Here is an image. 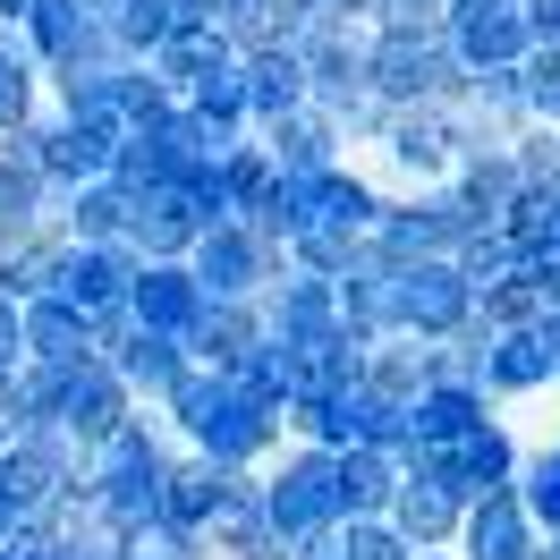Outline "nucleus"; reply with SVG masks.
Returning <instances> with one entry per match:
<instances>
[{
	"label": "nucleus",
	"mask_w": 560,
	"mask_h": 560,
	"mask_svg": "<svg viewBox=\"0 0 560 560\" xmlns=\"http://www.w3.org/2000/svg\"><path fill=\"white\" fill-rule=\"evenodd\" d=\"M187 280L205 289V306H255L280 280V255L246 221H212L205 238H196V255H187Z\"/></svg>",
	"instance_id": "nucleus-4"
},
{
	"label": "nucleus",
	"mask_w": 560,
	"mask_h": 560,
	"mask_svg": "<svg viewBox=\"0 0 560 560\" xmlns=\"http://www.w3.org/2000/svg\"><path fill=\"white\" fill-rule=\"evenodd\" d=\"M205 315V289L187 280V264H144L137 289H128V323L137 331H162V340H187Z\"/></svg>",
	"instance_id": "nucleus-16"
},
{
	"label": "nucleus",
	"mask_w": 560,
	"mask_h": 560,
	"mask_svg": "<svg viewBox=\"0 0 560 560\" xmlns=\"http://www.w3.org/2000/svg\"><path fill=\"white\" fill-rule=\"evenodd\" d=\"M264 153H272V171L280 178H323V171H340V162H357L349 137L323 119V110H298V119H280V128H264Z\"/></svg>",
	"instance_id": "nucleus-18"
},
{
	"label": "nucleus",
	"mask_w": 560,
	"mask_h": 560,
	"mask_svg": "<svg viewBox=\"0 0 560 560\" xmlns=\"http://www.w3.org/2000/svg\"><path fill=\"white\" fill-rule=\"evenodd\" d=\"M69 9H85L94 26H110V9H119V0H69Z\"/></svg>",
	"instance_id": "nucleus-47"
},
{
	"label": "nucleus",
	"mask_w": 560,
	"mask_h": 560,
	"mask_svg": "<svg viewBox=\"0 0 560 560\" xmlns=\"http://www.w3.org/2000/svg\"><path fill=\"white\" fill-rule=\"evenodd\" d=\"M178 110V94L162 85L153 69H119V119H128V137H144V128H162Z\"/></svg>",
	"instance_id": "nucleus-38"
},
{
	"label": "nucleus",
	"mask_w": 560,
	"mask_h": 560,
	"mask_svg": "<svg viewBox=\"0 0 560 560\" xmlns=\"http://www.w3.org/2000/svg\"><path fill=\"white\" fill-rule=\"evenodd\" d=\"M331 560H417V552L383 518H349V526H331Z\"/></svg>",
	"instance_id": "nucleus-39"
},
{
	"label": "nucleus",
	"mask_w": 560,
	"mask_h": 560,
	"mask_svg": "<svg viewBox=\"0 0 560 560\" xmlns=\"http://www.w3.org/2000/svg\"><path fill=\"white\" fill-rule=\"evenodd\" d=\"M451 264H458V280H467L476 298H485V289H501V280L518 272V255H510V238H501V230H467Z\"/></svg>",
	"instance_id": "nucleus-34"
},
{
	"label": "nucleus",
	"mask_w": 560,
	"mask_h": 560,
	"mask_svg": "<svg viewBox=\"0 0 560 560\" xmlns=\"http://www.w3.org/2000/svg\"><path fill=\"white\" fill-rule=\"evenodd\" d=\"M518 94H526V128H560V51L535 43L518 60Z\"/></svg>",
	"instance_id": "nucleus-36"
},
{
	"label": "nucleus",
	"mask_w": 560,
	"mask_h": 560,
	"mask_svg": "<svg viewBox=\"0 0 560 560\" xmlns=\"http://www.w3.org/2000/svg\"><path fill=\"white\" fill-rule=\"evenodd\" d=\"M467 69L442 35H374L365 26V94L383 110H451Z\"/></svg>",
	"instance_id": "nucleus-2"
},
{
	"label": "nucleus",
	"mask_w": 560,
	"mask_h": 560,
	"mask_svg": "<svg viewBox=\"0 0 560 560\" xmlns=\"http://www.w3.org/2000/svg\"><path fill=\"white\" fill-rule=\"evenodd\" d=\"M212 26L230 35L238 60H255V51H298V35L315 26V9H306V0H221Z\"/></svg>",
	"instance_id": "nucleus-17"
},
{
	"label": "nucleus",
	"mask_w": 560,
	"mask_h": 560,
	"mask_svg": "<svg viewBox=\"0 0 560 560\" xmlns=\"http://www.w3.org/2000/svg\"><path fill=\"white\" fill-rule=\"evenodd\" d=\"M510 162H518L526 196H560V128H518V137H510Z\"/></svg>",
	"instance_id": "nucleus-37"
},
{
	"label": "nucleus",
	"mask_w": 560,
	"mask_h": 560,
	"mask_svg": "<svg viewBox=\"0 0 560 560\" xmlns=\"http://www.w3.org/2000/svg\"><path fill=\"white\" fill-rule=\"evenodd\" d=\"M485 417H501V408H485V390H424L417 408H408V451H451V442H467Z\"/></svg>",
	"instance_id": "nucleus-26"
},
{
	"label": "nucleus",
	"mask_w": 560,
	"mask_h": 560,
	"mask_svg": "<svg viewBox=\"0 0 560 560\" xmlns=\"http://www.w3.org/2000/svg\"><path fill=\"white\" fill-rule=\"evenodd\" d=\"M103 365L119 374V390H128L137 408H162V399L178 390V374H187V349H178V340H162V331L119 323V331H110V349H103Z\"/></svg>",
	"instance_id": "nucleus-11"
},
{
	"label": "nucleus",
	"mask_w": 560,
	"mask_h": 560,
	"mask_svg": "<svg viewBox=\"0 0 560 560\" xmlns=\"http://www.w3.org/2000/svg\"><path fill=\"white\" fill-rule=\"evenodd\" d=\"M365 390H383L399 408H417L424 390H433V349L424 340H383V349L365 357Z\"/></svg>",
	"instance_id": "nucleus-32"
},
{
	"label": "nucleus",
	"mask_w": 560,
	"mask_h": 560,
	"mask_svg": "<svg viewBox=\"0 0 560 560\" xmlns=\"http://www.w3.org/2000/svg\"><path fill=\"white\" fill-rule=\"evenodd\" d=\"M51 212H60L51 178L26 162H0V238H35V230H51Z\"/></svg>",
	"instance_id": "nucleus-31"
},
{
	"label": "nucleus",
	"mask_w": 560,
	"mask_h": 560,
	"mask_svg": "<svg viewBox=\"0 0 560 560\" xmlns=\"http://www.w3.org/2000/svg\"><path fill=\"white\" fill-rule=\"evenodd\" d=\"M280 187V171H272V153L264 144H238V153H221L212 162V196H221V221H246V212L264 205Z\"/></svg>",
	"instance_id": "nucleus-29"
},
{
	"label": "nucleus",
	"mask_w": 560,
	"mask_h": 560,
	"mask_svg": "<svg viewBox=\"0 0 560 560\" xmlns=\"http://www.w3.org/2000/svg\"><path fill=\"white\" fill-rule=\"evenodd\" d=\"M255 552H272L264 485H255V476H230V492L212 501V518H205V560H255Z\"/></svg>",
	"instance_id": "nucleus-19"
},
{
	"label": "nucleus",
	"mask_w": 560,
	"mask_h": 560,
	"mask_svg": "<svg viewBox=\"0 0 560 560\" xmlns=\"http://www.w3.org/2000/svg\"><path fill=\"white\" fill-rule=\"evenodd\" d=\"M26 9H35V0H0V26H26Z\"/></svg>",
	"instance_id": "nucleus-48"
},
{
	"label": "nucleus",
	"mask_w": 560,
	"mask_h": 560,
	"mask_svg": "<svg viewBox=\"0 0 560 560\" xmlns=\"http://www.w3.org/2000/svg\"><path fill=\"white\" fill-rule=\"evenodd\" d=\"M298 187V212L306 221H323V230H340V238H374V221H383V187L365 178V162H340V171H323V178H289Z\"/></svg>",
	"instance_id": "nucleus-9"
},
{
	"label": "nucleus",
	"mask_w": 560,
	"mask_h": 560,
	"mask_svg": "<svg viewBox=\"0 0 560 560\" xmlns=\"http://www.w3.org/2000/svg\"><path fill=\"white\" fill-rule=\"evenodd\" d=\"M518 18H526V35H535V43H552V51H560V0H518Z\"/></svg>",
	"instance_id": "nucleus-42"
},
{
	"label": "nucleus",
	"mask_w": 560,
	"mask_h": 560,
	"mask_svg": "<svg viewBox=\"0 0 560 560\" xmlns=\"http://www.w3.org/2000/svg\"><path fill=\"white\" fill-rule=\"evenodd\" d=\"M128 417H137V399L119 390V374H110V365H77V374H60L51 424H60V433H69V442H77L85 458L103 451V442H110V433H119Z\"/></svg>",
	"instance_id": "nucleus-7"
},
{
	"label": "nucleus",
	"mask_w": 560,
	"mask_h": 560,
	"mask_svg": "<svg viewBox=\"0 0 560 560\" xmlns=\"http://www.w3.org/2000/svg\"><path fill=\"white\" fill-rule=\"evenodd\" d=\"M552 390V365H544V349H535V331H492V357H485V399L510 417V408H526V399H544Z\"/></svg>",
	"instance_id": "nucleus-24"
},
{
	"label": "nucleus",
	"mask_w": 560,
	"mask_h": 560,
	"mask_svg": "<svg viewBox=\"0 0 560 560\" xmlns=\"http://www.w3.org/2000/svg\"><path fill=\"white\" fill-rule=\"evenodd\" d=\"M178 349H187V365H205V374H238L246 357L264 349V315L255 306H205Z\"/></svg>",
	"instance_id": "nucleus-23"
},
{
	"label": "nucleus",
	"mask_w": 560,
	"mask_h": 560,
	"mask_svg": "<svg viewBox=\"0 0 560 560\" xmlns=\"http://www.w3.org/2000/svg\"><path fill=\"white\" fill-rule=\"evenodd\" d=\"M0 374H26V315L0 298Z\"/></svg>",
	"instance_id": "nucleus-41"
},
{
	"label": "nucleus",
	"mask_w": 560,
	"mask_h": 560,
	"mask_svg": "<svg viewBox=\"0 0 560 560\" xmlns=\"http://www.w3.org/2000/svg\"><path fill=\"white\" fill-rule=\"evenodd\" d=\"M18 315H26V365H43V374L103 365V323H85L77 306H60V298H35V306H18Z\"/></svg>",
	"instance_id": "nucleus-12"
},
{
	"label": "nucleus",
	"mask_w": 560,
	"mask_h": 560,
	"mask_svg": "<svg viewBox=\"0 0 560 560\" xmlns=\"http://www.w3.org/2000/svg\"><path fill=\"white\" fill-rule=\"evenodd\" d=\"M103 35L119 43V60H128V69H144V60H153V51L178 35V9H171V0H119Z\"/></svg>",
	"instance_id": "nucleus-33"
},
{
	"label": "nucleus",
	"mask_w": 560,
	"mask_h": 560,
	"mask_svg": "<svg viewBox=\"0 0 560 560\" xmlns=\"http://www.w3.org/2000/svg\"><path fill=\"white\" fill-rule=\"evenodd\" d=\"M137 246H60V272H51V298L77 306L85 323L128 315V289H137Z\"/></svg>",
	"instance_id": "nucleus-6"
},
{
	"label": "nucleus",
	"mask_w": 560,
	"mask_h": 560,
	"mask_svg": "<svg viewBox=\"0 0 560 560\" xmlns=\"http://www.w3.org/2000/svg\"><path fill=\"white\" fill-rule=\"evenodd\" d=\"M255 315H264V340L280 349H323L331 331H340V298H331V280H306V272H280L264 298H255Z\"/></svg>",
	"instance_id": "nucleus-8"
},
{
	"label": "nucleus",
	"mask_w": 560,
	"mask_h": 560,
	"mask_svg": "<svg viewBox=\"0 0 560 560\" xmlns=\"http://www.w3.org/2000/svg\"><path fill=\"white\" fill-rule=\"evenodd\" d=\"M264 485V518H272V544L280 552H298V544H315V535H331V451H289L255 476Z\"/></svg>",
	"instance_id": "nucleus-3"
},
{
	"label": "nucleus",
	"mask_w": 560,
	"mask_h": 560,
	"mask_svg": "<svg viewBox=\"0 0 560 560\" xmlns=\"http://www.w3.org/2000/svg\"><path fill=\"white\" fill-rule=\"evenodd\" d=\"M458 153H467V137H458L451 110H390L383 137L365 144L357 162H365V178L383 196H424V187H451Z\"/></svg>",
	"instance_id": "nucleus-1"
},
{
	"label": "nucleus",
	"mask_w": 560,
	"mask_h": 560,
	"mask_svg": "<svg viewBox=\"0 0 560 560\" xmlns=\"http://www.w3.org/2000/svg\"><path fill=\"white\" fill-rule=\"evenodd\" d=\"M417 560H451V552H417Z\"/></svg>",
	"instance_id": "nucleus-50"
},
{
	"label": "nucleus",
	"mask_w": 560,
	"mask_h": 560,
	"mask_svg": "<svg viewBox=\"0 0 560 560\" xmlns=\"http://www.w3.org/2000/svg\"><path fill=\"white\" fill-rule=\"evenodd\" d=\"M128 221H137V196H128V187H110V178L60 196V212H51V230H60L69 246H128Z\"/></svg>",
	"instance_id": "nucleus-22"
},
{
	"label": "nucleus",
	"mask_w": 560,
	"mask_h": 560,
	"mask_svg": "<svg viewBox=\"0 0 560 560\" xmlns=\"http://www.w3.org/2000/svg\"><path fill=\"white\" fill-rule=\"evenodd\" d=\"M476 323H485V331H535V323H544V298H535V280L510 272L501 289H485V298H476Z\"/></svg>",
	"instance_id": "nucleus-35"
},
{
	"label": "nucleus",
	"mask_w": 560,
	"mask_h": 560,
	"mask_svg": "<svg viewBox=\"0 0 560 560\" xmlns=\"http://www.w3.org/2000/svg\"><path fill=\"white\" fill-rule=\"evenodd\" d=\"M390 298H399V340H424V349H442L476 323V289L458 280V264H408L390 272Z\"/></svg>",
	"instance_id": "nucleus-5"
},
{
	"label": "nucleus",
	"mask_w": 560,
	"mask_h": 560,
	"mask_svg": "<svg viewBox=\"0 0 560 560\" xmlns=\"http://www.w3.org/2000/svg\"><path fill=\"white\" fill-rule=\"evenodd\" d=\"M119 560H205V535H187V526H137V535H119Z\"/></svg>",
	"instance_id": "nucleus-40"
},
{
	"label": "nucleus",
	"mask_w": 560,
	"mask_h": 560,
	"mask_svg": "<svg viewBox=\"0 0 560 560\" xmlns=\"http://www.w3.org/2000/svg\"><path fill=\"white\" fill-rule=\"evenodd\" d=\"M390 492H399V458L390 451H340L331 458V518H383Z\"/></svg>",
	"instance_id": "nucleus-25"
},
{
	"label": "nucleus",
	"mask_w": 560,
	"mask_h": 560,
	"mask_svg": "<svg viewBox=\"0 0 560 560\" xmlns=\"http://www.w3.org/2000/svg\"><path fill=\"white\" fill-rule=\"evenodd\" d=\"M238 85H246V128H255V137L306 110V60H298V51H255V60H238Z\"/></svg>",
	"instance_id": "nucleus-20"
},
{
	"label": "nucleus",
	"mask_w": 560,
	"mask_h": 560,
	"mask_svg": "<svg viewBox=\"0 0 560 560\" xmlns=\"http://www.w3.org/2000/svg\"><path fill=\"white\" fill-rule=\"evenodd\" d=\"M535 349H544V365H552V390H560V315L535 323Z\"/></svg>",
	"instance_id": "nucleus-43"
},
{
	"label": "nucleus",
	"mask_w": 560,
	"mask_h": 560,
	"mask_svg": "<svg viewBox=\"0 0 560 560\" xmlns=\"http://www.w3.org/2000/svg\"><path fill=\"white\" fill-rule=\"evenodd\" d=\"M18 535H26V518H18V501L0 492V544H18Z\"/></svg>",
	"instance_id": "nucleus-46"
},
{
	"label": "nucleus",
	"mask_w": 560,
	"mask_h": 560,
	"mask_svg": "<svg viewBox=\"0 0 560 560\" xmlns=\"http://www.w3.org/2000/svg\"><path fill=\"white\" fill-rule=\"evenodd\" d=\"M221 492H230V467H212V458L178 451V458H171V476H162V526L205 535V518H212V501H221Z\"/></svg>",
	"instance_id": "nucleus-27"
},
{
	"label": "nucleus",
	"mask_w": 560,
	"mask_h": 560,
	"mask_svg": "<svg viewBox=\"0 0 560 560\" xmlns=\"http://www.w3.org/2000/svg\"><path fill=\"white\" fill-rule=\"evenodd\" d=\"M18 35H26V60H35V69L51 77L60 60H77V51L94 43V18H85V9H69V0H35Z\"/></svg>",
	"instance_id": "nucleus-28"
},
{
	"label": "nucleus",
	"mask_w": 560,
	"mask_h": 560,
	"mask_svg": "<svg viewBox=\"0 0 560 560\" xmlns=\"http://www.w3.org/2000/svg\"><path fill=\"white\" fill-rule=\"evenodd\" d=\"M0 560H18V544H0Z\"/></svg>",
	"instance_id": "nucleus-49"
},
{
	"label": "nucleus",
	"mask_w": 560,
	"mask_h": 560,
	"mask_svg": "<svg viewBox=\"0 0 560 560\" xmlns=\"http://www.w3.org/2000/svg\"><path fill=\"white\" fill-rule=\"evenodd\" d=\"M451 196H458V212H467L476 230H501V212L526 196L510 144H467V153H458V171H451Z\"/></svg>",
	"instance_id": "nucleus-15"
},
{
	"label": "nucleus",
	"mask_w": 560,
	"mask_h": 560,
	"mask_svg": "<svg viewBox=\"0 0 560 560\" xmlns=\"http://www.w3.org/2000/svg\"><path fill=\"white\" fill-rule=\"evenodd\" d=\"M205 230H212V212L196 205L187 187H153V196H137V221H128V246H137V264H187Z\"/></svg>",
	"instance_id": "nucleus-10"
},
{
	"label": "nucleus",
	"mask_w": 560,
	"mask_h": 560,
	"mask_svg": "<svg viewBox=\"0 0 560 560\" xmlns=\"http://www.w3.org/2000/svg\"><path fill=\"white\" fill-rule=\"evenodd\" d=\"M178 9V26H212V18H221V0H171Z\"/></svg>",
	"instance_id": "nucleus-45"
},
{
	"label": "nucleus",
	"mask_w": 560,
	"mask_h": 560,
	"mask_svg": "<svg viewBox=\"0 0 560 560\" xmlns=\"http://www.w3.org/2000/svg\"><path fill=\"white\" fill-rule=\"evenodd\" d=\"M458 518H467V501L451 485H424V476H399V492H390V510H383V526L408 552H451Z\"/></svg>",
	"instance_id": "nucleus-13"
},
{
	"label": "nucleus",
	"mask_w": 560,
	"mask_h": 560,
	"mask_svg": "<svg viewBox=\"0 0 560 560\" xmlns=\"http://www.w3.org/2000/svg\"><path fill=\"white\" fill-rule=\"evenodd\" d=\"M518 510H526V526L544 535V544H560V442H526V458H518Z\"/></svg>",
	"instance_id": "nucleus-30"
},
{
	"label": "nucleus",
	"mask_w": 560,
	"mask_h": 560,
	"mask_svg": "<svg viewBox=\"0 0 560 560\" xmlns=\"http://www.w3.org/2000/svg\"><path fill=\"white\" fill-rule=\"evenodd\" d=\"M144 69H153V77H162V85L178 94V103H187L196 85H212V77L238 69V51H230V35H221V26H178V35L162 43L153 60H144Z\"/></svg>",
	"instance_id": "nucleus-21"
},
{
	"label": "nucleus",
	"mask_w": 560,
	"mask_h": 560,
	"mask_svg": "<svg viewBox=\"0 0 560 560\" xmlns=\"http://www.w3.org/2000/svg\"><path fill=\"white\" fill-rule=\"evenodd\" d=\"M535 552H544V535L526 526L518 492H485V501H467L451 560H535Z\"/></svg>",
	"instance_id": "nucleus-14"
},
{
	"label": "nucleus",
	"mask_w": 560,
	"mask_h": 560,
	"mask_svg": "<svg viewBox=\"0 0 560 560\" xmlns=\"http://www.w3.org/2000/svg\"><path fill=\"white\" fill-rule=\"evenodd\" d=\"M451 18H518V0H451Z\"/></svg>",
	"instance_id": "nucleus-44"
}]
</instances>
